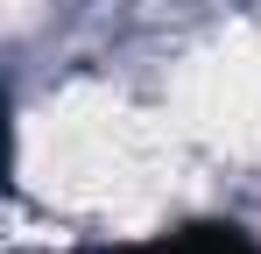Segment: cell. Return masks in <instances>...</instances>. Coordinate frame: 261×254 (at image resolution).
Masks as SVG:
<instances>
[{
  "label": "cell",
  "mask_w": 261,
  "mask_h": 254,
  "mask_svg": "<svg viewBox=\"0 0 261 254\" xmlns=\"http://www.w3.org/2000/svg\"><path fill=\"white\" fill-rule=\"evenodd\" d=\"M113 254H261L240 226L226 219H198V226H170V233H148V240H127Z\"/></svg>",
  "instance_id": "1"
}]
</instances>
